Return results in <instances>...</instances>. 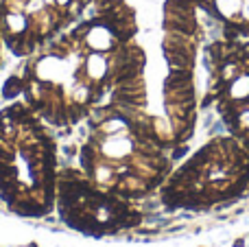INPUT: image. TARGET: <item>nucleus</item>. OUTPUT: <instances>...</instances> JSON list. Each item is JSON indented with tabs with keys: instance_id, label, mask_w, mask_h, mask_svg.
Masks as SVG:
<instances>
[{
	"instance_id": "20e7f679",
	"label": "nucleus",
	"mask_w": 249,
	"mask_h": 247,
	"mask_svg": "<svg viewBox=\"0 0 249 247\" xmlns=\"http://www.w3.org/2000/svg\"><path fill=\"white\" fill-rule=\"evenodd\" d=\"M107 0H0V33L4 46L18 57H29L64 33L90 4Z\"/></svg>"
},
{
	"instance_id": "f03ea898",
	"label": "nucleus",
	"mask_w": 249,
	"mask_h": 247,
	"mask_svg": "<svg viewBox=\"0 0 249 247\" xmlns=\"http://www.w3.org/2000/svg\"><path fill=\"white\" fill-rule=\"evenodd\" d=\"M55 140L26 103L0 112V199L24 217H42L57 199Z\"/></svg>"
},
{
	"instance_id": "39448f33",
	"label": "nucleus",
	"mask_w": 249,
	"mask_h": 247,
	"mask_svg": "<svg viewBox=\"0 0 249 247\" xmlns=\"http://www.w3.org/2000/svg\"><path fill=\"white\" fill-rule=\"evenodd\" d=\"M57 206L66 223L88 234H107L131 221L121 195L99 188L86 173L68 171L57 177Z\"/></svg>"
},
{
	"instance_id": "f257e3e1",
	"label": "nucleus",
	"mask_w": 249,
	"mask_h": 247,
	"mask_svg": "<svg viewBox=\"0 0 249 247\" xmlns=\"http://www.w3.org/2000/svg\"><path fill=\"white\" fill-rule=\"evenodd\" d=\"M131 11L112 0L29 55L20 74L24 103L51 125H74L116 99L140 72L142 55L129 44Z\"/></svg>"
},
{
	"instance_id": "7ed1b4c3",
	"label": "nucleus",
	"mask_w": 249,
	"mask_h": 247,
	"mask_svg": "<svg viewBox=\"0 0 249 247\" xmlns=\"http://www.w3.org/2000/svg\"><path fill=\"white\" fill-rule=\"evenodd\" d=\"M81 166L90 182L114 195H142L166 166L151 127L112 103L90 125L81 149Z\"/></svg>"
},
{
	"instance_id": "423d86ee",
	"label": "nucleus",
	"mask_w": 249,
	"mask_h": 247,
	"mask_svg": "<svg viewBox=\"0 0 249 247\" xmlns=\"http://www.w3.org/2000/svg\"><path fill=\"white\" fill-rule=\"evenodd\" d=\"M2 46H4V39H2V33H0V59H2Z\"/></svg>"
}]
</instances>
